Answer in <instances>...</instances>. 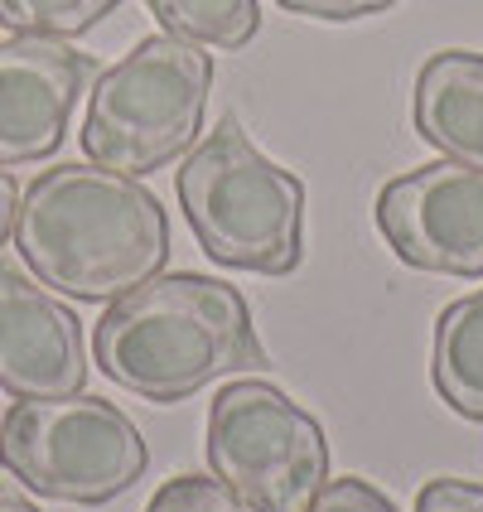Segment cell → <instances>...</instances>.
<instances>
[{
  "label": "cell",
  "mask_w": 483,
  "mask_h": 512,
  "mask_svg": "<svg viewBox=\"0 0 483 512\" xmlns=\"http://www.w3.org/2000/svg\"><path fill=\"white\" fill-rule=\"evenodd\" d=\"M20 261L54 295L112 305L170 261V218L131 174L102 165H54L15 213Z\"/></svg>",
  "instance_id": "1"
},
{
  "label": "cell",
  "mask_w": 483,
  "mask_h": 512,
  "mask_svg": "<svg viewBox=\"0 0 483 512\" xmlns=\"http://www.w3.org/2000/svg\"><path fill=\"white\" fill-rule=\"evenodd\" d=\"M92 353L116 387L160 406L194 397L228 372L266 368L242 290L199 271L150 276L112 300L92 329Z\"/></svg>",
  "instance_id": "2"
},
{
  "label": "cell",
  "mask_w": 483,
  "mask_h": 512,
  "mask_svg": "<svg viewBox=\"0 0 483 512\" xmlns=\"http://www.w3.org/2000/svg\"><path fill=\"white\" fill-rule=\"evenodd\" d=\"M179 208L199 247L228 271L290 276L305 261V184L261 155L237 116H218L179 165Z\"/></svg>",
  "instance_id": "3"
},
{
  "label": "cell",
  "mask_w": 483,
  "mask_h": 512,
  "mask_svg": "<svg viewBox=\"0 0 483 512\" xmlns=\"http://www.w3.org/2000/svg\"><path fill=\"white\" fill-rule=\"evenodd\" d=\"M208 92L213 54L203 44L179 34L141 39L121 63L97 73L83 121L87 160L131 179L174 165L199 141Z\"/></svg>",
  "instance_id": "4"
},
{
  "label": "cell",
  "mask_w": 483,
  "mask_h": 512,
  "mask_svg": "<svg viewBox=\"0 0 483 512\" xmlns=\"http://www.w3.org/2000/svg\"><path fill=\"white\" fill-rule=\"evenodd\" d=\"M0 464L39 498L97 508L141 484L150 445L121 406L73 392L15 401L0 426Z\"/></svg>",
  "instance_id": "5"
},
{
  "label": "cell",
  "mask_w": 483,
  "mask_h": 512,
  "mask_svg": "<svg viewBox=\"0 0 483 512\" xmlns=\"http://www.w3.org/2000/svg\"><path fill=\"white\" fill-rule=\"evenodd\" d=\"M208 469L252 512H310L329 484V440L281 387L242 377L208 406Z\"/></svg>",
  "instance_id": "6"
},
{
  "label": "cell",
  "mask_w": 483,
  "mask_h": 512,
  "mask_svg": "<svg viewBox=\"0 0 483 512\" xmlns=\"http://www.w3.org/2000/svg\"><path fill=\"white\" fill-rule=\"evenodd\" d=\"M377 232L401 266L430 276H483V170L435 160L397 174L377 194Z\"/></svg>",
  "instance_id": "7"
},
{
  "label": "cell",
  "mask_w": 483,
  "mask_h": 512,
  "mask_svg": "<svg viewBox=\"0 0 483 512\" xmlns=\"http://www.w3.org/2000/svg\"><path fill=\"white\" fill-rule=\"evenodd\" d=\"M97 63L49 34L0 39V170L49 160L83 102Z\"/></svg>",
  "instance_id": "8"
},
{
  "label": "cell",
  "mask_w": 483,
  "mask_h": 512,
  "mask_svg": "<svg viewBox=\"0 0 483 512\" xmlns=\"http://www.w3.org/2000/svg\"><path fill=\"white\" fill-rule=\"evenodd\" d=\"M0 387L15 401L87 387L83 319L20 261H0Z\"/></svg>",
  "instance_id": "9"
},
{
  "label": "cell",
  "mask_w": 483,
  "mask_h": 512,
  "mask_svg": "<svg viewBox=\"0 0 483 512\" xmlns=\"http://www.w3.org/2000/svg\"><path fill=\"white\" fill-rule=\"evenodd\" d=\"M411 121L421 141L445 160L483 170V54L440 49L421 63L411 92Z\"/></svg>",
  "instance_id": "10"
},
{
  "label": "cell",
  "mask_w": 483,
  "mask_h": 512,
  "mask_svg": "<svg viewBox=\"0 0 483 512\" xmlns=\"http://www.w3.org/2000/svg\"><path fill=\"white\" fill-rule=\"evenodd\" d=\"M430 377H435V392L450 411L483 426V290L440 310L435 348H430Z\"/></svg>",
  "instance_id": "11"
},
{
  "label": "cell",
  "mask_w": 483,
  "mask_h": 512,
  "mask_svg": "<svg viewBox=\"0 0 483 512\" xmlns=\"http://www.w3.org/2000/svg\"><path fill=\"white\" fill-rule=\"evenodd\" d=\"M165 34L194 39L203 49L237 54L261 34V5L256 0H145Z\"/></svg>",
  "instance_id": "12"
},
{
  "label": "cell",
  "mask_w": 483,
  "mask_h": 512,
  "mask_svg": "<svg viewBox=\"0 0 483 512\" xmlns=\"http://www.w3.org/2000/svg\"><path fill=\"white\" fill-rule=\"evenodd\" d=\"M121 0H0V25L15 34H49V39H78L97 29Z\"/></svg>",
  "instance_id": "13"
},
{
  "label": "cell",
  "mask_w": 483,
  "mask_h": 512,
  "mask_svg": "<svg viewBox=\"0 0 483 512\" xmlns=\"http://www.w3.org/2000/svg\"><path fill=\"white\" fill-rule=\"evenodd\" d=\"M145 512H252L218 474H179L150 498Z\"/></svg>",
  "instance_id": "14"
},
{
  "label": "cell",
  "mask_w": 483,
  "mask_h": 512,
  "mask_svg": "<svg viewBox=\"0 0 483 512\" xmlns=\"http://www.w3.org/2000/svg\"><path fill=\"white\" fill-rule=\"evenodd\" d=\"M310 512H397V503L382 488H372L368 479L348 474V479H329L324 493L310 503Z\"/></svg>",
  "instance_id": "15"
},
{
  "label": "cell",
  "mask_w": 483,
  "mask_h": 512,
  "mask_svg": "<svg viewBox=\"0 0 483 512\" xmlns=\"http://www.w3.org/2000/svg\"><path fill=\"white\" fill-rule=\"evenodd\" d=\"M416 512H483V484L469 479H430L416 498Z\"/></svg>",
  "instance_id": "16"
},
{
  "label": "cell",
  "mask_w": 483,
  "mask_h": 512,
  "mask_svg": "<svg viewBox=\"0 0 483 512\" xmlns=\"http://www.w3.org/2000/svg\"><path fill=\"white\" fill-rule=\"evenodd\" d=\"M290 15H305V20H329V25H343V20H363V15H382L401 0H281Z\"/></svg>",
  "instance_id": "17"
},
{
  "label": "cell",
  "mask_w": 483,
  "mask_h": 512,
  "mask_svg": "<svg viewBox=\"0 0 483 512\" xmlns=\"http://www.w3.org/2000/svg\"><path fill=\"white\" fill-rule=\"evenodd\" d=\"M15 213H20V189H15L10 170H0V247H5L10 232H15Z\"/></svg>",
  "instance_id": "18"
},
{
  "label": "cell",
  "mask_w": 483,
  "mask_h": 512,
  "mask_svg": "<svg viewBox=\"0 0 483 512\" xmlns=\"http://www.w3.org/2000/svg\"><path fill=\"white\" fill-rule=\"evenodd\" d=\"M0 512H39L34 503H29L20 488H10V484H0Z\"/></svg>",
  "instance_id": "19"
}]
</instances>
